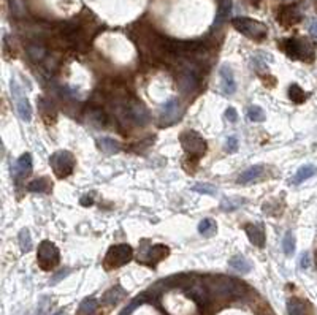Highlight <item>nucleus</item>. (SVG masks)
<instances>
[{
	"mask_svg": "<svg viewBox=\"0 0 317 315\" xmlns=\"http://www.w3.org/2000/svg\"><path fill=\"white\" fill-rule=\"evenodd\" d=\"M283 250L287 257H292L295 254V236L292 231H287L283 238Z\"/></svg>",
	"mask_w": 317,
	"mask_h": 315,
	"instance_id": "obj_27",
	"label": "nucleus"
},
{
	"mask_svg": "<svg viewBox=\"0 0 317 315\" xmlns=\"http://www.w3.org/2000/svg\"><path fill=\"white\" fill-rule=\"evenodd\" d=\"M231 24H233V27L239 33H243L244 37L257 40V41L263 40L266 35H268V27L251 18H235L231 21Z\"/></svg>",
	"mask_w": 317,
	"mask_h": 315,
	"instance_id": "obj_2",
	"label": "nucleus"
},
{
	"mask_svg": "<svg viewBox=\"0 0 317 315\" xmlns=\"http://www.w3.org/2000/svg\"><path fill=\"white\" fill-rule=\"evenodd\" d=\"M252 65L257 70H263L266 65V54L263 53H256L252 56Z\"/></svg>",
	"mask_w": 317,
	"mask_h": 315,
	"instance_id": "obj_31",
	"label": "nucleus"
},
{
	"mask_svg": "<svg viewBox=\"0 0 317 315\" xmlns=\"http://www.w3.org/2000/svg\"><path fill=\"white\" fill-rule=\"evenodd\" d=\"M281 48L293 60L313 62L316 57L314 46L308 40H303V38H286L281 41Z\"/></svg>",
	"mask_w": 317,
	"mask_h": 315,
	"instance_id": "obj_1",
	"label": "nucleus"
},
{
	"mask_svg": "<svg viewBox=\"0 0 317 315\" xmlns=\"http://www.w3.org/2000/svg\"><path fill=\"white\" fill-rule=\"evenodd\" d=\"M142 303H143V298H137L135 301H132V303L129 304V307H125V309L122 311V314H121V315H130V314H132V311L135 309L137 306L142 304Z\"/></svg>",
	"mask_w": 317,
	"mask_h": 315,
	"instance_id": "obj_34",
	"label": "nucleus"
},
{
	"mask_svg": "<svg viewBox=\"0 0 317 315\" xmlns=\"http://www.w3.org/2000/svg\"><path fill=\"white\" fill-rule=\"evenodd\" d=\"M316 173H317V167H316V165H303V167H300V168L297 170V173L293 174L292 184H293V185H298V184H301V182H305L306 179L313 177Z\"/></svg>",
	"mask_w": 317,
	"mask_h": 315,
	"instance_id": "obj_16",
	"label": "nucleus"
},
{
	"mask_svg": "<svg viewBox=\"0 0 317 315\" xmlns=\"http://www.w3.org/2000/svg\"><path fill=\"white\" fill-rule=\"evenodd\" d=\"M244 231L254 246H257L260 249L265 246V231L260 224H248L244 227Z\"/></svg>",
	"mask_w": 317,
	"mask_h": 315,
	"instance_id": "obj_13",
	"label": "nucleus"
},
{
	"mask_svg": "<svg viewBox=\"0 0 317 315\" xmlns=\"http://www.w3.org/2000/svg\"><path fill=\"white\" fill-rule=\"evenodd\" d=\"M11 95H13V100H15L18 116L23 119L24 122H30L32 108H30V105H29V102H27L24 92H23V89H21V86L18 84L16 80H11Z\"/></svg>",
	"mask_w": 317,
	"mask_h": 315,
	"instance_id": "obj_7",
	"label": "nucleus"
},
{
	"mask_svg": "<svg viewBox=\"0 0 317 315\" xmlns=\"http://www.w3.org/2000/svg\"><path fill=\"white\" fill-rule=\"evenodd\" d=\"M246 203L244 198H239V197H231V198H224L222 203H221V209L231 212V211H236L239 206H243Z\"/></svg>",
	"mask_w": 317,
	"mask_h": 315,
	"instance_id": "obj_24",
	"label": "nucleus"
},
{
	"mask_svg": "<svg viewBox=\"0 0 317 315\" xmlns=\"http://www.w3.org/2000/svg\"><path fill=\"white\" fill-rule=\"evenodd\" d=\"M230 268H233L235 271H238V273H241V274H246V273H249V271L252 269V264L251 261L246 258V257L243 255H235V257H231L230 261Z\"/></svg>",
	"mask_w": 317,
	"mask_h": 315,
	"instance_id": "obj_18",
	"label": "nucleus"
},
{
	"mask_svg": "<svg viewBox=\"0 0 317 315\" xmlns=\"http://www.w3.org/2000/svg\"><path fill=\"white\" fill-rule=\"evenodd\" d=\"M92 203H94L92 195H84V197L81 198V204H83V206H90Z\"/></svg>",
	"mask_w": 317,
	"mask_h": 315,
	"instance_id": "obj_37",
	"label": "nucleus"
},
{
	"mask_svg": "<svg viewBox=\"0 0 317 315\" xmlns=\"http://www.w3.org/2000/svg\"><path fill=\"white\" fill-rule=\"evenodd\" d=\"M217 231V225L213 219H203L200 224H199V233L203 234L205 238H211L214 236Z\"/></svg>",
	"mask_w": 317,
	"mask_h": 315,
	"instance_id": "obj_21",
	"label": "nucleus"
},
{
	"mask_svg": "<svg viewBox=\"0 0 317 315\" xmlns=\"http://www.w3.org/2000/svg\"><path fill=\"white\" fill-rule=\"evenodd\" d=\"M301 11L297 5H286V6H281L279 11H278V21L281 24L284 26H292V24H297L298 21L301 19Z\"/></svg>",
	"mask_w": 317,
	"mask_h": 315,
	"instance_id": "obj_9",
	"label": "nucleus"
},
{
	"mask_svg": "<svg viewBox=\"0 0 317 315\" xmlns=\"http://www.w3.org/2000/svg\"><path fill=\"white\" fill-rule=\"evenodd\" d=\"M179 141H181V146L184 147L186 154L190 155L192 160L202 159L206 152V141L200 137V133H197L194 130L182 132L179 137Z\"/></svg>",
	"mask_w": 317,
	"mask_h": 315,
	"instance_id": "obj_3",
	"label": "nucleus"
},
{
	"mask_svg": "<svg viewBox=\"0 0 317 315\" xmlns=\"http://www.w3.org/2000/svg\"><path fill=\"white\" fill-rule=\"evenodd\" d=\"M54 315H65V312H63V311H59V312H56Z\"/></svg>",
	"mask_w": 317,
	"mask_h": 315,
	"instance_id": "obj_39",
	"label": "nucleus"
},
{
	"mask_svg": "<svg viewBox=\"0 0 317 315\" xmlns=\"http://www.w3.org/2000/svg\"><path fill=\"white\" fill-rule=\"evenodd\" d=\"M217 13H216V19H214V26L213 27H221L225 21L229 19V14L231 11V0H217Z\"/></svg>",
	"mask_w": 317,
	"mask_h": 315,
	"instance_id": "obj_14",
	"label": "nucleus"
},
{
	"mask_svg": "<svg viewBox=\"0 0 317 315\" xmlns=\"http://www.w3.org/2000/svg\"><path fill=\"white\" fill-rule=\"evenodd\" d=\"M30 171H32V155L30 154H23L11 167L13 177H15L16 181L26 177L27 174H30Z\"/></svg>",
	"mask_w": 317,
	"mask_h": 315,
	"instance_id": "obj_10",
	"label": "nucleus"
},
{
	"mask_svg": "<svg viewBox=\"0 0 317 315\" xmlns=\"http://www.w3.org/2000/svg\"><path fill=\"white\" fill-rule=\"evenodd\" d=\"M68 273H70V271H68V269H65V271H60V273H59V276H56V277L53 279V282H51V284H56V282H59V281H60V279H62V277H65V276H67Z\"/></svg>",
	"mask_w": 317,
	"mask_h": 315,
	"instance_id": "obj_38",
	"label": "nucleus"
},
{
	"mask_svg": "<svg viewBox=\"0 0 317 315\" xmlns=\"http://www.w3.org/2000/svg\"><path fill=\"white\" fill-rule=\"evenodd\" d=\"M219 76L222 80V90L225 95H231L235 94L236 90V83H235V76H233V71L229 65H222L219 70Z\"/></svg>",
	"mask_w": 317,
	"mask_h": 315,
	"instance_id": "obj_12",
	"label": "nucleus"
},
{
	"mask_svg": "<svg viewBox=\"0 0 317 315\" xmlns=\"http://www.w3.org/2000/svg\"><path fill=\"white\" fill-rule=\"evenodd\" d=\"M133 258V249L129 244H117L108 249L103 264L107 269H116L127 264Z\"/></svg>",
	"mask_w": 317,
	"mask_h": 315,
	"instance_id": "obj_4",
	"label": "nucleus"
},
{
	"mask_svg": "<svg viewBox=\"0 0 317 315\" xmlns=\"http://www.w3.org/2000/svg\"><path fill=\"white\" fill-rule=\"evenodd\" d=\"M37 261H38V266L43 271L54 269L60 261V254L58 246L51 241H41L37 252Z\"/></svg>",
	"mask_w": 317,
	"mask_h": 315,
	"instance_id": "obj_5",
	"label": "nucleus"
},
{
	"mask_svg": "<svg viewBox=\"0 0 317 315\" xmlns=\"http://www.w3.org/2000/svg\"><path fill=\"white\" fill-rule=\"evenodd\" d=\"M248 117L251 122H262V120H265V113L260 106L252 105L248 108Z\"/></svg>",
	"mask_w": 317,
	"mask_h": 315,
	"instance_id": "obj_28",
	"label": "nucleus"
},
{
	"mask_svg": "<svg viewBox=\"0 0 317 315\" xmlns=\"http://www.w3.org/2000/svg\"><path fill=\"white\" fill-rule=\"evenodd\" d=\"M167 255H168V247L164 244H156V246L149 247V250H147V254H146V258L151 263H159L164 260Z\"/></svg>",
	"mask_w": 317,
	"mask_h": 315,
	"instance_id": "obj_17",
	"label": "nucleus"
},
{
	"mask_svg": "<svg viewBox=\"0 0 317 315\" xmlns=\"http://www.w3.org/2000/svg\"><path fill=\"white\" fill-rule=\"evenodd\" d=\"M19 247L24 254L29 252L32 249V238H30L29 228H23V230L19 231Z\"/></svg>",
	"mask_w": 317,
	"mask_h": 315,
	"instance_id": "obj_26",
	"label": "nucleus"
},
{
	"mask_svg": "<svg viewBox=\"0 0 317 315\" xmlns=\"http://www.w3.org/2000/svg\"><path fill=\"white\" fill-rule=\"evenodd\" d=\"M75 157L68 151H58L49 157V165L58 177H67L73 173L75 170Z\"/></svg>",
	"mask_w": 317,
	"mask_h": 315,
	"instance_id": "obj_6",
	"label": "nucleus"
},
{
	"mask_svg": "<svg viewBox=\"0 0 317 315\" xmlns=\"http://www.w3.org/2000/svg\"><path fill=\"white\" fill-rule=\"evenodd\" d=\"M300 266H301L303 269L309 268V254H308V252H305V254L301 255V258H300Z\"/></svg>",
	"mask_w": 317,
	"mask_h": 315,
	"instance_id": "obj_35",
	"label": "nucleus"
},
{
	"mask_svg": "<svg viewBox=\"0 0 317 315\" xmlns=\"http://www.w3.org/2000/svg\"><path fill=\"white\" fill-rule=\"evenodd\" d=\"M251 2H252V3H257V2H259V0H251Z\"/></svg>",
	"mask_w": 317,
	"mask_h": 315,
	"instance_id": "obj_40",
	"label": "nucleus"
},
{
	"mask_svg": "<svg viewBox=\"0 0 317 315\" xmlns=\"http://www.w3.org/2000/svg\"><path fill=\"white\" fill-rule=\"evenodd\" d=\"M316 261H317V254H316Z\"/></svg>",
	"mask_w": 317,
	"mask_h": 315,
	"instance_id": "obj_41",
	"label": "nucleus"
},
{
	"mask_svg": "<svg viewBox=\"0 0 317 315\" xmlns=\"http://www.w3.org/2000/svg\"><path fill=\"white\" fill-rule=\"evenodd\" d=\"M263 171H265V167H262V165H254V167L248 168L239 174L238 182L239 184H251L254 181H257V179L263 174Z\"/></svg>",
	"mask_w": 317,
	"mask_h": 315,
	"instance_id": "obj_15",
	"label": "nucleus"
},
{
	"mask_svg": "<svg viewBox=\"0 0 317 315\" xmlns=\"http://www.w3.org/2000/svg\"><path fill=\"white\" fill-rule=\"evenodd\" d=\"M225 151L230 152V154L238 151V140L235 137H229L227 143H225Z\"/></svg>",
	"mask_w": 317,
	"mask_h": 315,
	"instance_id": "obj_32",
	"label": "nucleus"
},
{
	"mask_svg": "<svg viewBox=\"0 0 317 315\" xmlns=\"http://www.w3.org/2000/svg\"><path fill=\"white\" fill-rule=\"evenodd\" d=\"M192 190L202 193V195H211V197L217 195V189L214 187V185H211V184H195L192 187Z\"/></svg>",
	"mask_w": 317,
	"mask_h": 315,
	"instance_id": "obj_30",
	"label": "nucleus"
},
{
	"mask_svg": "<svg viewBox=\"0 0 317 315\" xmlns=\"http://www.w3.org/2000/svg\"><path fill=\"white\" fill-rule=\"evenodd\" d=\"M127 117L137 125H146L151 120L149 111H147L142 103H132L127 110Z\"/></svg>",
	"mask_w": 317,
	"mask_h": 315,
	"instance_id": "obj_11",
	"label": "nucleus"
},
{
	"mask_svg": "<svg viewBox=\"0 0 317 315\" xmlns=\"http://www.w3.org/2000/svg\"><path fill=\"white\" fill-rule=\"evenodd\" d=\"M51 182L48 181L46 177H38V179H35V181H32L29 184V187H27V190L29 192H38V193H43V192H49V189H51Z\"/></svg>",
	"mask_w": 317,
	"mask_h": 315,
	"instance_id": "obj_25",
	"label": "nucleus"
},
{
	"mask_svg": "<svg viewBox=\"0 0 317 315\" xmlns=\"http://www.w3.org/2000/svg\"><path fill=\"white\" fill-rule=\"evenodd\" d=\"M98 143V147H100V151H103L105 154H117L119 151H121V144L116 141V140H113V138H100L97 141Z\"/></svg>",
	"mask_w": 317,
	"mask_h": 315,
	"instance_id": "obj_20",
	"label": "nucleus"
},
{
	"mask_svg": "<svg viewBox=\"0 0 317 315\" xmlns=\"http://www.w3.org/2000/svg\"><path fill=\"white\" fill-rule=\"evenodd\" d=\"M40 315H41V314H40Z\"/></svg>",
	"mask_w": 317,
	"mask_h": 315,
	"instance_id": "obj_42",
	"label": "nucleus"
},
{
	"mask_svg": "<svg viewBox=\"0 0 317 315\" xmlns=\"http://www.w3.org/2000/svg\"><path fill=\"white\" fill-rule=\"evenodd\" d=\"M288 97H290V100L293 103L300 105V103H303L306 100L308 94L300 87L297 83H293V84H290V87H288Z\"/></svg>",
	"mask_w": 317,
	"mask_h": 315,
	"instance_id": "obj_23",
	"label": "nucleus"
},
{
	"mask_svg": "<svg viewBox=\"0 0 317 315\" xmlns=\"http://www.w3.org/2000/svg\"><path fill=\"white\" fill-rule=\"evenodd\" d=\"M287 312L288 315H309L308 304L298 298H290L287 301Z\"/></svg>",
	"mask_w": 317,
	"mask_h": 315,
	"instance_id": "obj_19",
	"label": "nucleus"
},
{
	"mask_svg": "<svg viewBox=\"0 0 317 315\" xmlns=\"http://www.w3.org/2000/svg\"><path fill=\"white\" fill-rule=\"evenodd\" d=\"M225 117H227V120L229 122H231V124H235L236 120H238V113H236V110L235 108H227V111H225Z\"/></svg>",
	"mask_w": 317,
	"mask_h": 315,
	"instance_id": "obj_33",
	"label": "nucleus"
},
{
	"mask_svg": "<svg viewBox=\"0 0 317 315\" xmlns=\"http://www.w3.org/2000/svg\"><path fill=\"white\" fill-rule=\"evenodd\" d=\"M124 296H125V291L121 287H119V285H116V287H113L110 291L105 293L103 301L107 303V304H116V303L121 301Z\"/></svg>",
	"mask_w": 317,
	"mask_h": 315,
	"instance_id": "obj_22",
	"label": "nucleus"
},
{
	"mask_svg": "<svg viewBox=\"0 0 317 315\" xmlns=\"http://www.w3.org/2000/svg\"><path fill=\"white\" fill-rule=\"evenodd\" d=\"M308 30H309V33L313 35V37H316V38H317V19H313L311 23H309Z\"/></svg>",
	"mask_w": 317,
	"mask_h": 315,
	"instance_id": "obj_36",
	"label": "nucleus"
},
{
	"mask_svg": "<svg viewBox=\"0 0 317 315\" xmlns=\"http://www.w3.org/2000/svg\"><path fill=\"white\" fill-rule=\"evenodd\" d=\"M182 110H181V105L176 98H170L168 102L164 105L160 113V125H172L174 124L176 120L181 117Z\"/></svg>",
	"mask_w": 317,
	"mask_h": 315,
	"instance_id": "obj_8",
	"label": "nucleus"
},
{
	"mask_svg": "<svg viewBox=\"0 0 317 315\" xmlns=\"http://www.w3.org/2000/svg\"><path fill=\"white\" fill-rule=\"evenodd\" d=\"M95 309H97V299L87 298V299H84V301L81 303V306H80V314H81V315H90Z\"/></svg>",
	"mask_w": 317,
	"mask_h": 315,
	"instance_id": "obj_29",
	"label": "nucleus"
}]
</instances>
